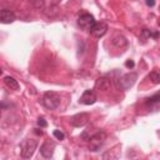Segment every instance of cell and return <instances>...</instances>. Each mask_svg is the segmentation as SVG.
Segmentation results:
<instances>
[{
  "label": "cell",
  "mask_w": 160,
  "mask_h": 160,
  "mask_svg": "<svg viewBox=\"0 0 160 160\" xmlns=\"http://www.w3.org/2000/svg\"><path fill=\"white\" fill-rule=\"evenodd\" d=\"M38 125L40 126V128H46V121H45V119L44 118H39L38 119Z\"/></svg>",
  "instance_id": "ac0fdd59"
},
{
  "label": "cell",
  "mask_w": 160,
  "mask_h": 160,
  "mask_svg": "<svg viewBox=\"0 0 160 160\" xmlns=\"http://www.w3.org/2000/svg\"><path fill=\"white\" fill-rule=\"evenodd\" d=\"M150 80L154 82V84H160V72L158 71H151L150 75H149Z\"/></svg>",
  "instance_id": "5bb4252c"
},
{
  "label": "cell",
  "mask_w": 160,
  "mask_h": 160,
  "mask_svg": "<svg viewBox=\"0 0 160 160\" xmlns=\"http://www.w3.org/2000/svg\"><path fill=\"white\" fill-rule=\"evenodd\" d=\"M51 1H52V4H55V5H58V4H59V2L61 1V0H51Z\"/></svg>",
  "instance_id": "7402d4cb"
},
{
  "label": "cell",
  "mask_w": 160,
  "mask_h": 160,
  "mask_svg": "<svg viewBox=\"0 0 160 160\" xmlns=\"http://www.w3.org/2000/svg\"><path fill=\"white\" fill-rule=\"evenodd\" d=\"M35 134H38V135H42V131H41L40 129H35Z\"/></svg>",
  "instance_id": "44dd1931"
},
{
  "label": "cell",
  "mask_w": 160,
  "mask_h": 160,
  "mask_svg": "<svg viewBox=\"0 0 160 160\" xmlns=\"http://www.w3.org/2000/svg\"><path fill=\"white\" fill-rule=\"evenodd\" d=\"M4 82H5V85H6L8 88H10L11 90H19V88H20L18 80H15V79L11 78V76H5V78H4Z\"/></svg>",
  "instance_id": "4fadbf2b"
},
{
  "label": "cell",
  "mask_w": 160,
  "mask_h": 160,
  "mask_svg": "<svg viewBox=\"0 0 160 160\" xmlns=\"http://www.w3.org/2000/svg\"><path fill=\"white\" fill-rule=\"evenodd\" d=\"M138 80V74L136 72H128L124 74L120 79H119V88L121 90H129L130 88L134 86V84Z\"/></svg>",
  "instance_id": "7a4b0ae2"
},
{
  "label": "cell",
  "mask_w": 160,
  "mask_h": 160,
  "mask_svg": "<svg viewBox=\"0 0 160 160\" xmlns=\"http://www.w3.org/2000/svg\"><path fill=\"white\" fill-rule=\"evenodd\" d=\"M111 42H112V45H114V46L120 48V49L128 45V40H126V38H125V36H122V35H120V34L114 35V36H112V39H111Z\"/></svg>",
  "instance_id": "7c38bea8"
},
{
  "label": "cell",
  "mask_w": 160,
  "mask_h": 160,
  "mask_svg": "<svg viewBox=\"0 0 160 160\" xmlns=\"http://www.w3.org/2000/svg\"><path fill=\"white\" fill-rule=\"evenodd\" d=\"M134 65H135V62H134L132 60H128V61L125 62V66H126V68H134Z\"/></svg>",
  "instance_id": "d6986e66"
},
{
  "label": "cell",
  "mask_w": 160,
  "mask_h": 160,
  "mask_svg": "<svg viewBox=\"0 0 160 160\" xmlns=\"http://www.w3.org/2000/svg\"><path fill=\"white\" fill-rule=\"evenodd\" d=\"M52 134H54V136H55L58 140H64V138H65V135H64L60 130H54V132H52Z\"/></svg>",
  "instance_id": "2e32d148"
},
{
  "label": "cell",
  "mask_w": 160,
  "mask_h": 160,
  "mask_svg": "<svg viewBox=\"0 0 160 160\" xmlns=\"http://www.w3.org/2000/svg\"><path fill=\"white\" fill-rule=\"evenodd\" d=\"M105 139H106V134L104 131L95 132L92 136L89 138V149L91 151H98L105 142Z\"/></svg>",
  "instance_id": "6da1fadb"
},
{
  "label": "cell",
  "mask_w": 160,
  "mask_h": 160,
  "mask_svg": "<svg viewBox=\"0 0 160 160\" xmlns=\"http://www.w3.org/2000/svg\"><path fill=\"white\" fill-rule=\"evenodd\" d=\"M42 104L45 108L54 110L60 105V98L58 96V94H55L52 91H48V92H45V95L42 98Z\"/></svg>",
  "instance_id": "3957f363"
},
{
  "label": "cell",
  "mask_w": 160,
  "mask_h": 160,
  "mask_svg": "<svg viewBox=\"0 0 160 160\" xmlns=\"http://www.w3.org/2000/svg\"><path fill=\"white\" fill-rule=\"evenodd\" d=\"M96 101V95L94 90H85L80 96V102L84 105H92Z\"/></svg>",
  "instance_id": "30bf717a"
},
{
  "label": "cell",
  "mask_w": 160,
  "mask_h": 160,
  "mask_svg": "<svg viewBox=\"0 0 160 160\" xmlns=\"http://www.w3.org/2000/svg\"><path fill=\"white\" fill-rule=\"evenodd\" d=\"M54 149H55V142L48 140V141H45V142L40 146V152H41V155H42L44 158L50 159V158L52 156V154H54Z\"/></svg>",
  "instance_id": "ba28073f"
},
{
  "label": "cell",
  "mask_w": 160,
  "mask_h": 160,
  "mask_svg": "<svg viewBox=\"0 0 160 160\" xmlns=\"http://www.w3.org/2000/svg\"><path fill=\"white\" fill-rule=\"evenodd\" d=\"M156 102H160V94H155L154 96H151L146 100L148 105H152V104H156Z\"/></svg>",
  "instance_id": "9a60e30c"
},
{
  "label": "cell",
  "mask_w": 160,
  "mask_h": 160,
  "mask_svg": "<svg viewBox=\"0 0 160 160\" xmlns=\"http://www.w3.org/2000/svg\"><path fill=\"white\" fill-rule=\"evenodd\" d=\"M78 24L82 30H91L92 26L95 25V19H94L92 15L85 12V14H81L78 18Z\"/></svg>",
  "instance_id": "5b68a950"
},
{
  "label": "cell",
  "mask_w": 160,
  "mask_h": 160,
  "mask_svg": "<svg viewBox=\"0 0 160 160\" xmlns=\"http://www.w3.org/2000/svg\"><path fill=\"white\" fill-rule=\"evenodd\" d=\"M32 4L36 9H42L44 8V1L42 0H32Z\"/></svg>",
  "instance_id": "e0dca14e"
},
{
  "label": "cell",
  "mask_w": 160,
  "mask_h": 160,
  "mask_svg": "<svg viewBox=\"0 0 160 160\" xmlns=\"http://www.w3.org/2000/svg\"><path fill=\"white\" fill-rule=\"evenodd\" d=\"M95 88L99 91H108L111 88V80L106 76H100L95 82Z\"/></svg>",
  "instance_id": "9c48e42d"
},
{
  "label": "cell",
  "mask_w": 160,
  "mask_h": 160,
  "mask_svg": "<svg viewBox=\"0 0 160 160\" xmlns=\"http://www.w3.org/2000/svg\"><path fill=\"white\" fill-rule=\"evenodd\" d=\"M0 20H1L2 24H11V22L15 21V15H14V12H11L10 10L4 9V10H1V12H0Z\"/></svg>",
  "instance_id": "8fae6325"
},
{
  "label": "cell",
  "mask_w": 160,
  "mask_h": 160,
  "mask_svg": "<svg viewBox=\"0 0 160 160\" xmlns=\"http://www.w3.org/2000/svg\"><path fill=\"white\" fill-rule=\"evenodd\" d=\"M108 31V25L102 21L100 22H95V25L92 26V29L90 30L91 35L95 36V38H102Z\"/></svg>",
  "instance_id": "52a82bcc"
},
{
  "label": "cell",
  "mask_w": 160,
  "mask_h": 160,
  "mask_svg": "<svg viewBox=\"0 0 160 160\" xmlns=\"http://www.w3.org/2000/svg\"><path fill=\"white\" fill-rule=\"evenodd\" d=\"M36 146H38V141L36 140H32V139H29L26 140L22 145H21V158L24 159H30L35 150H36Z\"/></svg>",
  "instance_id": "277c9868"
},
{
  "label": "cell",
  "mask_w": 160,
  "mask_h": 160,
  "mask_svg": "<svg viewBox=\"0 0 160 160\" xmlns=\"http://www.w3.org/2000/svg\"><path fill=\"white\" fill-rule=\"evenodd\" d=\"M88 121H89V114H86V112H80V114H76L70 118V124L75 128H81V126L86 125Z\"/></svg>",
  "instance_id": "8992f818"
},
{
  "label": "cell",
  "mask_w": 160,
  "mask_h": 160,
  "mask_svg": "<svg viewBox=\"0 0 160 160\" xmlns=\"http://www.w3.org/2000/svg\"><path fill=\"white\" fill-rule=\"evenodd\" d=\"M146 5L148 6H154L155 5V0H146Z\"/></svg>",
  "instance_id": "ffe728a7"
}]
</instances>
